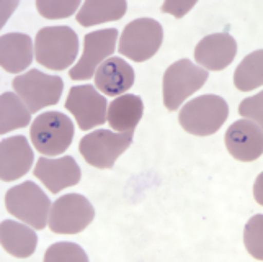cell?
<instances>
[{
	"label": "cell",
	"instance_id": "obj_7",
	"mask_svg": "<svg viewBox=\"0 0 263 262\" xmlns=\"http://www.w3.org/2000/svg\"><path fill=\"white\" fill-rule=\"evenodd\" d=\"M12 87L26 108L31 113H36L44 107L56 105L59 102L64 82L59 76H49L38 69H31L26 74L16 76Z\"/></svg>",
	"mask_w": 263,
	"mask_h": 262
},
{
	"label": "cell",
	"instance_id": "obj_14",
	"mask_svg": "<svg viewBox=\"0 0 263 262\" xmlns=\"http://www.w3.org/2000/svg\"><path fill=\"white\" fill-rule=\"evenodd\" d=\"M237 54V41L229 33L208 34L196 44L195 59L204 71H222Z\"/></svg>",
	"mask_w": 263,
	"mask_h": 262
},
{
	"label": "cell",
	"instance_id": "obj_20",
	"mask_svg": "<svg viewBox=\"0 0 263 262\" xmlns=\"http://www.w3.org/2000/svg\"><path fill=\"white\" fill-rule=\"evenodd\" d=\"M128 4L124 0H87L77 12L76 20L82 26H93L121 20Z\"/></svg>",
	"mask_w": 263,
	"mask_h": 262
},
{
	"label": "cell",
	"instance_id": "obj_25",
	"mask_svg": "<svg viewBox=\"0 0 263 262\" xmlns=\"http://www.w3.org/2000/svg\"><path fill=\"white\" fill-rule=\"evenodd\" d=\"M261 221L263 216L255 215L249 220L246 231H243V242L250 254L255 259H261V246H263V238H261Z\"/></svg>",
	"mask_w": 263,
	"mask_h": 262
},
{
	"label": "cell",
	"instance_id": "obj_19",
	"mask_svg": "<svg viewBox=\"0 0 263 262\" xmlns=\"http://www.w3.org/2000/svg\"><path fill=\"white\" fill-rule=\"evenodd\" d=\"M142 98L133 94H124L116 97L108 107L106 121L110 123L113 130L120 133L134 131V128L142 118Z\"/></svg>",
	"mask_w": 263,
	"mask_h": 262
},
{
	"label": "cell",
	"instance_id": "obj_12",
	"mask_svg": "<svg viewBox=\"0 0 263 262\" xmlns=\"http://www.w3.org/2000/svg\"><path fill=\"white\" fill-rule=\"evenodd\" d=\"M226 148L237 161H257L263 152L261 126L252 120L232 123L226 131Z\"/></svg>",
	"mask_w": 263,
	"mask_h": 262
},
{
	"label": "cell",
	"instance_id": "obj_6",
	"mask_svg": "<svg viewBox=\"0 0 263 262\" xmlns=\"http://www.w3.org/2000/svg\"><path fill=\"white\" fill-rule=\"evenodd\" d=\"M164 41L162 25L154 18H138L124 26L120 36V54L136 62L156 56Z\"/></svg>",
	"mask_w": 263,
	"mask_h": 262
},
{
	"label": "cell",
	"instance_id": "obj_2",
	"mask_svg": "<svg viewBox=\"0 0 263 262\" xmlns=\"http://www.w3.org/2000/svg\"><path fill=\"white\" fill-rule=\"evenodd\" d=\"M229 116V105L219 95H201L183 105L178 113L180 126L190 134L210 136Z\"/></svg>",
	"mask_w": 263,
	"mask_h": 262
},
{
	"label": "cell",
	"instance_id": "obj_8",
	"mask_svg": "<svg viewBox=\"0 0 263 262\" xmlns=\"http://www.w3.org/2000/svg\"><path fill=\"white\" fill-rule=\"evenodd\" d=\"M133 143V131L113 133L97 130L88 133L79 143V152L87 164L98 169H111L116 159L129 148Z\"/></svg>",
	"mask_w": 263,
	"mask_h": 262
},
{
	"label": "cell",
	"instance_id": "obj_18",
	"mask_svg": "<svg viewBox=\"0 0 263 262\" xmlns=\"http://www.w3.org/2000/svg\"><path fill=\"white\" fill-rule=\"evenodd\" d=\"M0 242L10 256L25 259L33 256L38 244V236L30 228V224L4 220L0 224Z\"/></svg>",
	"mask_w": 263,
	"mask_h": 262
},
{
	"label": "cell",
	"instance_id": "obj_10",
	"mask_svg": "<svg viewBox=\"0 0 263 262\" xmlns=\"http://www.w3.org/2000/svg\"><path fill=\"white\" fill-rule=\"evenodd\" d=\"M118 40V30L106 28L88 33L84 36V53L79 62L70 67L69 76L74 80H85L92 79L93 72L100 67L103 61H106L115 53Z\"/></svg>",
	"mask_w": 263,
	"mask_h": 262
},
{
	"label": "cell",
	"instance_id": "obj_26",
	"mask_svg": "<svg viewBox=\"0 0 263 262\" xmlns=\"http://www.w3.org/2000/svg\"><path fill=\"white\" fill-rule=\"evenodd\" d=\"M239 113L242 116H246V118L253 120L257 125H261L263 123V94L258 92L257 95L242 100L239 107Z\"/></svg>",
	"mask_w": 263,
	"mask_h": 262
},
{
	"label": "cell",
	"instance_id": "obj_16",
	"mask_svg": "<svg viewBox=\"0 0 263 262\" xmlns=\"http://www.w3.org/2000/svg\"><path fill=\"white\" fill-rule=\"evenodd\" d=\"M134 84V71L124 59L111 56L103 61L95 72V85L108 97H116Z\"/></svg>",
	"mask_w": 263,
	"mask_h": 262
},
{
	"label": "cell",
	"instance_id": "obj_27",
	"mask_svg": "<svg viewBox=\"0 0 263 262\" xmlns=\"http://www.w3.org/2000/svg\"><path fill=\"white\" fill-rule=\"evenodd\" d=\"M196 5V2H180V0H167V2L162 5V12L170 13L177 18H181L186 15L192 8Z\"/></svg>",
	"mask_w": 263,
	"mask_h": 262
},
{
	"label": "cell",
	"instance_id": "obj_3",
	"mask_svg": "<svg viewBox=\"0 0 263 262\" xmlns=\"http://www.w3.org/2000/svg\"><path fill=\"white\" fill-rule=\"evenodd\" d=\"M5 206L8 213L13 215L20 221L30 224L34 230L46 228L49 221V197L30 180L8 188L5 194Z\"/></svg>",
	"mask_w": 263,
	"mask_h": 262
},
{
	"label": "cell",
	"instance_id": "obj_17",
	"mask_svg": "<svg viewBox=\"0 0 263 262\" xmlns=\"http://www.w3.org/2000/svg\"><path fill=\"white\" fill-rule=\"evenodd\" d=\"M33 41L25 33H7L0 38V64L10 72L18 74L33 61Z\"/></svg>",
	"mask_w": 263,
	"mask_h": 262
},
{
	"label": "cell",
	"instance_id": "obj_5",
	"mask_svg": "<svg viewBox=\"0 0 263 262\" xmlns=\"http://www.w3.org/2000/svg\"><path fill=\"white\" fill-rule=\"evenodd\" d=\"M208 80V71L193 64L190 59H180L167 67L164 74V105L175 112Z\"/></svg>",
	"mask_w": 263,
	"mask_h": 262
},
{
	"label": "cell",
	"instance_id": "obj_1",
	"mask_svg": "<svg viewBox=\"0 0 263 262\" xmlns=\"http://www.w3.org/2000/svg\"><path fill=\"white\" fill-rule=\"evenodd\" d=\"M79 53V36L70 26H46L36 33L34 56L41 66L64 71L74 64Z\"/></svg>",
	"mask_w": 263,
	"mask_h": 262
},
{
	"label": "cell",
	"instance_id": "obj_24",
	"mask_svg": "<svg viewBox=\"0 0 263 262\" xmlns=\"http://www.w3.org/2000/svg\"><path fill=\"white\" fill-rule=\"evenodd\" d=\"M87 262L88 256L76 242H56L44 254V262Z\"/></svg>",
	"mask_w": 263,
	"mask_h": 262
},
{
	"label": "cell",
	"instance_id": "obj_4",
	"mask_svg": "<svg viewBox=\"0 0 263 262\" xmlns=\"http://www.w3.org/2000/svg\"><path fill=\"white\" fill-rule=\"evenodd\" d=\"M30 138L34 149L41 154L59 156L70 146L74 123L61 112H44L31 123Z\"/></svg>",
	"mask_w": 263,
	"mask_h": 262
},
{
	"label": "cell",
	"instance_id": "obj_23",
	"mask_svg": "<svg viewBox=\"0 0 263 262\" xmlns=\"http://www.w3.org/2000/svg\"><path fill=\"white\" fill-rule=\"evenodd\" d=\"M80 2L77 0H36V8L41 16L48 20H59V18H69L72 13H77Z\"/></svg>",
	"mask_w": 263,
	"mask_h": 262
},
{
	"label": "cell",
	"instance_id": "obj_21",
	"mask_svg": "<svg viewBox=\"0 0 263 262\" xmlns=\"http://www.w3.org/2000/svg\"><path fill=\"white\" fill-rule=\"evenodd\" d=\"M31 112L23 100L13 92H4L0 97V133L5 134L18 128L28 126Z\"/></svg>",
	"mask_w": 263,
	"mask_h": 262
},
{
	"label": "cell",
	"instance_id": "obj_13",
	"mask_svg": "<svg viewBox=\"0 0 263 262\" xmlns=\"http://www.w3.org/2000/svg\"><path fill=\"white\" fill-rule=\"evenodd\" d=\"M33 174L40 179L51 194H58L67 187L77 185L82 179L80 167L72 156L49 159L40 158L36 162Z\"/></svg>",
	"mask_w": 263,
	"mask_h": 262
},
{
	"label": "cell",
	"instance_id": "obj_15",
	"mask_svg": "<svg viewBox=\"0 0 263 262\" xmlns=\"http://www.w3.org/2000/svg\"><path fill=\"white\" fill-rule=\"evenodd\" d=\"M33 149L22 134L5 138L0 143V177L12 182L23 177L33 166Z\"/></svg>",
	"mask_w": 263,
	"mask_h": 262
},
{
	"label": "cell",
	"instance_id": "obj_9",
	"mask_svg": "<svg viewBox=\"0 0 263 262\" xmlns=\"http://www.w3.org/2000/svg\"><path fill=\"white\" fill-rule=\"evenodd\" d=\"M95 218L93 205L80 194L59 197L51 205L48 226L56 234H77L84 231Z\"/></svg>",
	"mask_w": 263,
	"mask_h": 262
},
{
	"label": "cell",
	"instance_id": "obj_11",
	"mask_svg": "<svg viewBox=\"0 0 263 262\" xmlns=\"http://www.w3.org/2000/svg\"><path fill=\"white\" fill-rule=\"evenodd\" d=\"M106 98L93 85H76L70 89L66 108L74 115L82 131H88L106 121Z\"/></svg>",
	"mask_w": 263,
	"mask_h": 262
},
{
	"label": "cell",
	"instance_id": "obj_22",
	"mask_svg": "<svg viewBox=\"0 0 263 262\" xmlns=\"http://www.w3.org/2000/svg\"><path fill=\"white\" fill-rule=\"evenodd\" d=\"M263 84V51L257 49L237 66L234 72V85L240 92H250Z\"/></svg>",
	"mask_w": 263,
	"mask_h": 262
}]
</instances>
